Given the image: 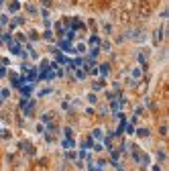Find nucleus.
<instances>
[{"label":"nucleus","mask_w":169,"mask_h":171,"mask_svg":"<svg viewBox=\"0 0 169 171\" xmlns=\"http://www.w3.org/2000/svg\"><path fill=\"white\" fill-rule=\"evenodd\" d=\"M75 76H77V80H86V69H77Z\"/></svg>","instance_id":"obj_8"},{"label":"nucleus","mask_w":169,"mask_h":171,"mask_svg":"<svg viewBox=\"0 0 169 171\" xmlns=\"http://www.w3.org/2000/svg\"><path fill=\"white\" fill-rule=\"evenodd\" d=\"M159 132L165 137V134H167V126H165V124H161V126H159Z\"/></svg>","instance_id":"obj_17"},{"label":"nucleus","mask_w":169,"mask_h":171,"mask_svg":"<svg viewBox=\"0 0 169 171\" xmlns=\"http://www.w3.org/2000/svg\"><path fill=\"white\" fill-rule=\"evenodd\" d=\"M145 90H147V80H143V82L139 84V88H137V92H139V94H145Z\"/></svg>","instance_id":"obj_6"},{"label":"nucleus","mask_w":169,"mask_h":171,"mask_svg":"<svg viewBox=\"0 0 169 171\" xmlns=\"http://www.w3.org/2000/svg\"><path fill=\"white\" fill-rule=\"evenodd\" d=\"M4 76H6V69H4V67H0V78H4Z\"/></svg>","instance_id":"obj_20"},{"label":"nucleus","mask_w":169,"mask_h":171,"mask_svg":"<svg viewBox=\"0 0 169 171\" xmlns=\"http://www.w3.org/2000/svg\"><path fill=\"white\" fill-rule=\"evenodd\" d=\"M27 10H29V14H37V8H35L33 4H29V6H27Z\"/></svg>","instance_id":"obj_14"},{"label":"nucleus","mask_w":169,"mask_h":171,"mask_svg":"<svg viewBox=\"0 0 169 171\" xmlns=\"http://www.w3.org/2000/svg\"><path fill=\"white\" fill-rule=\"evenodd\" d=\"M137 134H139V137H149V130H147V128H139Z\"/></svg>","instance_id":"obj_9"},{"label":"nucleus","mask_w":169,"mask_h":171,"mask_svg":"<svg viewBox=\"0 0 169 171\" xmlns=\"http://www.w3.org/2000/svg\"><path fill=\"white\" fill-rule=\"evenodd\" d=\"M47 94H51V88H45V90L39 92V96H47Z\"/></svg>","instance_id":"obj_15"},{"label":"nucleus","mask_w":169,"mask_h":171,"mask_svg":"<svg viewBox=\"0 0 169 171\" xmlns=\"http://www.w3.org/2000/svg\"><path fill=\"white\" fill-rule=\"evenodd\" d=\"M151 171H161V169H159V165H155V167H153Z\"/></svg>","instance_id":"obj_21"},{"label":"nucleus","mask_w":169,"mask_h":171,"mask_svg":"<svg viewBox=\"0 0 169 171\" xmlns=\"http://www.w3.org/2000/svg\"><path fill=\"white\" fill-rule=\"evenodd\" d=\"M82 147H84V149H90V147H94V139H92V137H88V139L82 143Z\"/></svg>","instance_id":"obj_5"},{"label":"nucleus","mask_w":169,"mask_h":171,"mask_svg":"<svg viewBox=\"0 0 169 171\" xmlns=\"http://www.w3.org/2000/svg\"><path fill=\"white\" fill-rule=\"evenodd\" d=\"M102 49H104V51H110V43L104 41V43H102Z\"/></svg>","instance_id":"obj_16"},{"label":"nucleus","mask_w":169,"mask_h":171,"mask_svg":"<svg viewBox=\"0 0 169 171\" xmlns=\"http://www.w3.org/2000/svg\"><path fill=\"white\" fill-rule=\"evenodd\" d=\"M8 96H10V90H6V88L0 90V98H2V100H4V98H8Z\"/></svg>","instance_id":"obj_12"},{"label":"nucleus","mask_w":169,"mask_h":171,"mask_svg":"<svg viewBox=\"0 0 169 171\" xmlns=\"http://www.w3.org/2000/svg\"><path fill=\"white\" fill-rule=\"evenodd\" d=\"M90 45H94V47H96V45H100V39H98L96 35H94V37H90Z\"/></svg>","instance_id":"obj_10"},{"label":"nucleus","mask_w":169,"mask_h":171,"mask_svg":"<svg viewBox=\"0 0 169 171\" xmlns=\"http://www.w3.org/2000/svg\"><path fill=\"white\" fill-rule=\"evenodd\" d=\"M73 145H75V143H73L71 137H65V139H63V149H71Z\"/></svg>","instance_id":"obj_4"},{"label":"nucleus","mask_w":169,"mask_h":171,"mask_svg":"<svg viewBox=\"0 0 169 171\" xmlns=\"http://www.w3.org/2000/svg\"><path fill=\"white\" fill-rule=\"evenodd\" d=\"M149 14H151V4L149 2H139V16L147 18Z\"/></svg>","instance_id":"obj_1"},{"label":"nucleus","mask_w":169,"mask_h":171,"mask_svg":"<svg viewBox=\"0 0 169 171\" xmlns=\"http://www.w3.org/2000/svg\"><path fill=\"white\" fill-rule=\"evenodd\" d=\"M131 76H133V84H137V82H141V76H143V71H141L139 67H135V69L131 71Z\"/></svg>","instance_id":"obj_2"},{"label":"nucleus","mask_w":169,"mask_h":171,"mask_svg":"<svg viewBox=\"0 0 169 171\" xmlns=\"http://www.w3.org/2000/svg\"><path fill=\"white\" fill-rule=\"evenodd\" d=\"M92 137H94V139H102V130H100V128H96V130L92 132Z\"/></svg>","instance_id":"obj_13"},{"label":"nucleus","mask_w":169,"mask_h":171,"mask_svg":"<svg viewBox=\"0 0 169 171\" xmlns=\"http://www.w3.org/2000/svg\"><path fill=\"white\" fill-rule=\"evenodd\" d=\"M108 71H110V65H108V63H102V65L98 67V73H102V78H106Z\"/></svg>","instance_id":"obj_3"},{"label":"nucleus","mask_w":169,"mask_h":171,"mask_svg":"<svg viewBox=\"0 0 169 171\" xmlns=\"http://www.w3.org/2000/svg\"><path fill=\"white\" fill-rule=\"evenodd\" d=\"M18 8H20V4H18V2H17V0H15V2H12V4H10V12H17Z\"/></svg>","instance_id":"obj_11"},{"label":"nucleus","mask_w":169,"mask_h":171,"mask_svg":"<svg viewBox=\"0 0 169 171\" xmlns=\"http://www.w3.org/2000/svg\"><path fill=\"white\" fill-rule=\"evenodd\" d=\"M63 132H65V137H71V134H73V130H71L69 126H65V130H63Z\"/></svg>","instance_id":"obj_18"},{"label":"nucleus","mask_w":169,"mask_h":171,"mask_svg":"<svg viewBox=\"0 0 169 171\" xmlns=\"http://www.w3.org/2000/svg\"><path fill=\"white\" fill-rule=\"evenodd\" d=\"M73 49H75L77 53H86V45H84V43H77V45H75Z\"/></svg>","instance_id":"obj_7"},{"label":"nucleus","mask_w":169,"mask_h":171,"mask_svg":"<svg viewBox=\"0 0 169 171\" xmlns=\"http://www.w3.org/2000/svg\"><path fill=\"white\" fill-rule=\"evenodd\" d=\"M88 100H90V102H92V104H94V102L98 100V98H96V94H90V96H88Z\"/></svg>","instance_id":"obj_19"}]
</instances>
